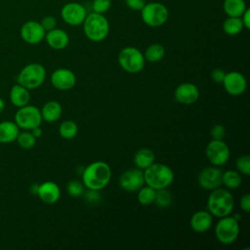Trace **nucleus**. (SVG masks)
<instances>
[{
    "label": "nucleus",
    "mask_w": 250,
    "mask_h": 250,
    "mask_svg": "<svg viewBox=\"0 0 250 250\" xmlns=\"http://www.w3.org/2000/svg\"><path fill=\"white\" fill-rule=\"evenodd\" d=\"M111 179V168L104 161H94L82 172V183L87 189L101 190Z\"/></svg>",
    "instance_id": "f257e3e1"
},
{
    "label": "nucleus",
    "mask_w": 250,
    "mask_h": 250,
    "mask_svg": "<svg viewBox=\"0 0 250 250\" xmlns=\"http://www.w3.org/2000/svg\"><path fill=\"white\" fill-rule=\"evenodd\" d=\"M145 184L155 190L168 188L174 181V172L166 164L153 162L144 171Z\"/></svg>",
    "instance_id": "f03ea898"
},
{
    "label": "nucleus",
    "mask_w": 250,
    "mask_h": 250,
    "mask_svg": "<svg viewBox=\"0 0 250 250\" xmlns=\"http://www.w3.org/2000/svg\"><path fill=\"white\" fill-rule=\"evenodd\" d=\"M234 199L231 193L225 188H215L207 199V209L212 216L222 218L231 213Z\"/></svg>",
    "instance_id": "7ed1b4c3"
},
{
    "label": "nucleus",
    "mask_w": 250,
    "mask_h": 250,
    "mask_svg": "<svg viewBox=\"0 0 250 250\" xmlns=\"http://www.w3.org/2000/svg\"><path fill=\"white\" fill-rule=\"evenodd\" d=\"M82 25L85 36L93 42L104 40L109 33V22L103 14H87Z\"/></svg>",
    "instance_id": "20e7f679"
},
{
    "label": "nucleus",
    "mask_w": 250,
    "mask_h": 250,
    "mask_svg": "<svg viewBox=\"0 0 250 250\" xmlns=\"http://www.w3.org/2000/svg\"><path fill=\"white\" fill-rule=\"evenodd\" d=\"M45 78V67L38 62H31L21 68L17 76V83L28 90H34L44 83Z\"/></svg>",
    "instance_id": "39448f33"
},
{
    "label": "nucleus",
    "mask_w": 250,
    "mask_h": 250,
    "mask_svg": "<svg viewBox=\"0 0 250 250\" xmlns=\"http://www.w3.org/2000/svg\"><path fill=\"white\" fill-rule=\"evenodd\" d=\"M117 61L123 70L128 73H139L145 66L144 54L136 47L128 46L120 50Z\"/></svg>",
    "instance_id": "423d86ee"
},
{
    "label": "nucleus",
    "mask_w": 250,
    "mask_h": 250,
    "mask_svg": "<svg viewBox=\"0 0 250 250\" xmlns=\"http://www.w3.org/2000/svg\"><path fill=\"white\" fill-rule=\"evenodd\" d=\"M215 236L219 242L224 245L232 244L239 234L238 221L230 216H225L220 218L215 226Z\"/></svg>",
    "instance_id": "0eeeda50"
},
{
    "label": "nucleus",
    "mask_w": 250,
    "mask_h": 250,
    "mask_svg": "<svg viewBox=\"0 0 250 250\" xmlns=\"http://www.w3.org/2000/svg\"><path fill=\"white\" fill-rule=\"evenodd\" d=\"M141 18L146 25L159 27L167 21L169 11L167 7L160 2H149L146 3L141 10Z\"/></svg>",
    "instance_id": "6e6552de"
},
{
    "label": "nucleus",
    "mask_w": 250,
    "mask_h": 250,
    "mask_svg": "<svg viewBox=\"0 0 250 250\" xmlns=\"http://www.w3.org/2000/svg\"><path fill=\"white\" fill-rule=\"evenodd\" d=\"M15 122L19 128L30 131L31 129L41 125L42 116L40 109L35 105L30 104L19 107L15 114Z\"/></svg>",
    "instance_id": "1a4fd4ad"
},
{
    "label": "nucleus",
    "mask_w": 250,
    "mask_h": 250,
    "mask_svg": "<svg viewBox=\"0 0 250 250\" xmlns=\"http://www.w3.org/2000/svg\"><path fill=\"white\" fill-rule=\"evenodd\" d=\"M206 156L212 165L219 167L229 161L230 151L223 140H212L206 146Z\"/></svg>",
    "instance_id": "9d476101"
},
{
    "label": "nucleus",
    "mask_w": 250,
    "mask_h": 250,
    "mask_svg": "<svg viewBox=\"0 0 250 250\" xmlns=\"http://www.w3.org/2000/svg\"><path fill=\"white\" fill-rule=\"evenodd\" d=\"M86 16V8L78 2H68L64 4L61 10V17L62 21L72 26L82 24Z\"/></svg>",
    "instance_id": "9b49d317"
},
{
    "label": "nucleus",
    "mask_w": 250,
    "mask_h": 250,
    "mask_svg": "<svg viewBox=\"0 0 250 250\" xmlns=\"http://www.w3.org/2000/svg\"><path fill=\"white\" fill-rule=\"evenodd\" d=\"M145 185L144 172L139 169H129L123 172L119 178V186L128 192L138 191Z\"/></svg>",
    "instance_id": "f8f14e48"
},
{
    "label": "nucleus",
    "mask_w": 250,
    "mask_h": 250,
    "mask_svg": "<svg viewBox=\"0 0 250 250\" xmlns=\"http://www.w3.org/2000/svg\"><path fill=\"white\" fill-rule=\"evenodd\" d=\"M20 34L25 43L35 45L45 38L46 31L39 21H27L21 25Z\"/></svg>",
    "instance_id": "ddd939ff"
},
{
    "label": "nucleus",
    "mask_w": 250,
    "mask_h": 250,
    "mask_svg": "<svg viewBox=\"0 0 250 250\" xmlns=\"http://www.w3.org/2000/svg\"><path fill=\"white\" fill-rule=\"evenodd\" d=\"M223 171L218 166H209L202 169L198 175V185L208 190L218 188L222 185Z\"/></svg>",
    "instance_id": "4468645a"
},
{
    "label": "nucleus",
    "mask_w": 250,
    "mask_h": 250,
    "mask_svg": "<svg viewBox=\"0 0 250 250\" xmlns=\"http://www.w3.org/2000/svg\"><path fill=\"white\" fill-rule=\"evenodd\" d=\"M222 84L228 94L235 97L242 95L247 87L245 76L238 71H230L226 73Z\"/></svg>",
    "instance_id": "2eb2a0df"
},
{
    "label": "nucleus",
    "mask_w": 250,
    "mask_h": 250,
    "mask_svg": "<svg viewBox=\"0 0 250 250\" xmlns=\"http://www.w3.org/2000/svg\"><path fill=\"white\" fill-rule=\"evenodd\" d=\"M51 84L60 91L72 89L76 84V76L69 68H58L51 74Z\"/></svg>",
    "instance_id": "dca6fc26"
},
{
    "label": "nucleus",
    "mask_w": 250,
    "mask_h": 250,
    "mask_svg": "<svg viewBox=\"0 0 250 250\" xmlns=\"http://www.w3.org/2000/svg\"><path fill=\"white\" fill-rule=\"evenodd\" d=\"M175 100L183 104H194L199 97L197 86L190 82H185L177 86L174 92Z\"/></svg>",
    "instance_id": "f3484780"
},
{
    "label": "nucleus",
    "mask_w": 250,
    "mask_h": 250,
    "mask_svg": "<svg viewBox=\"0 0 250 250\" xmlns=\"http://www.w3.org/2000/svg\"><path fill=\"white\" fill-rule=\"evenodd\" d=\"M37 195L46 204H55L61 197L60 187L51 181H47L39 185Z\"/></svg>",
    "instance_id": "a211bd4d"
},
{
    "label": "nucleus",
    "mask_w": 250,
    "mask_h": 250,
    "mask_svg": "<svg viewBox=\"0 0 250 250\" xmlns=\"http://www.w3.org/2000/svg\"><path fill=\"white\" fill-rule=\"evenodd\" d=\"M49 45L54 50H62L67 47L69 43L68 34L61 28H53L46 32L44 38Z\"/></svg>",
    "instance_id": "6ab92c4d"
},
{
    "label": "nucleus",
    "mask_w": 250,
    "mask_h": 250,
    "mask_svg": "<svg viewBox=\"0 0 250 250\" xmlns=\"http://www.w3.org/2000/svg\"><path fill=\"white\" fill-rule=\"evenodd\" d=\"M213 223V216L211 215V213L207 210H199L197 212H195L189 221L190 224V228L192 229V230H194L195 232H205L207 231Z\"/></svg>",
    "instance_id": "aec40b11"
},
{
    "label": "nucleus",
    "mask_w": 250,
    "mask_h": 250,
    "mask_svg": "<svg viewBox=\"0 0 250 250\" xmlns=\"http://www.w3.org/2000/svg\"><path fill=\"white\" fill-rule=\"evenodd\" d=\"M10 102L17 107H21L28 104L30 100L29 90L20 84H15L10 90Z\"/></svg>",
    "instance_id": "412c9836"
},
{
    "label": "nucleus",
    "mask_w": 250,
    "mask_h": 250,
    "mask_svg": "<svg viewBox=\"0 0 250 250\" xmlns=\"http://www.w3.org/2000/svg\"><path fill=\"white\" fill-rule=\"evenodd\" d=\"M42 120L46 122H55L60 119L62 113V104L57 101H49L47 102L42 108L40 109Z\"/></svg>",
    "instance_id": "4be33fe9"
},
{
    "label": "nucleus",
    "mask_w": 250,
    "mask_h": 250,
    "mask_svg": "<svg viewBox=\"0 0 250 250\" xmlns=\"http://www.w3.org/2000/svg\"><path fill=\"white\" fill-rule=\"evenodd\" d=\"M20 128L15 121L0 122V144H10L16 141Z\"/></svg>",
    "instance_id": "5701e85b"
},
{
    "label": "nucleus",
    "mask_w": 250,
    "mask_h": 250,
    "mask_svg": "<svg viewBox=\"0 0 250 250\" xmlns=\"http://www.w3.org/2000/svg\"><path fill=\"white\" fill-rule=\"evenodd\" d=\"M155 160V156L153 151L150 148H141L139 149L134 156V163L137 168L141 170H145L148 166H150Z\"/></svg>",
    "instance_id": "b1692460"
},
{
    "label": "nucleus",
    "mask_w": 250,
    "mask_h": 250,
    "mask_svg": "<svg viewBox=\"0 0 250 250\" xmlns=\"http://www.w3.org/2000/svg\"><path fill=\"white\" fill-rule=\"evenodd\" d=\"M247 9L245 0H224L223 10L228 17H241Z\"/></svg>",
    "instance_id": "393cba45"
},
{
    "label": "nucleus",
    "mask_w": 250,
    "mask_h": 250,
    "mask_svg": "<svg viewBox=\"0 0 250 250\" xmlns=\"http://www.w3.org/2000/svg\"><path fill=\"white\" fill-rule=\"evenodd\" d=\"M242 184V178L238 171L227 170L222 175V185L229 189H236Z\"/></svg>",
    "instance_id": "a878e982"
},
{
    "label": "nucleus",
    "mask_w": 250,
    "mask_h": 250,
    "mask_svg": "<svg viewBox=\"0 0 250 250\" xmlns=\"http://www.w3.org/2000/svg\"><path fill=\"white\" fill-rule=\"evenodd\" d=\"M244 28L240 17H228L223 22V30L226 34L234 36L239 34Z\"/></svg>",
    "instance_id": "bb28decb"
},
{
    "label": "nucleus",
    "mask_w": 250,
    "mask_h": 250,
    "mask_svg": "<svg viewBox=\"0 0 250 250\" xmlns=\"http://www.w3.org/2000/svg\"><path fill=\"white\" fill-rule=\"evenodd\" d=\"M165 56V49L164 46L159 44V43H152L150 44L145 54V60L149 62H157L159 61H161Z\"/></svg>",
    "instance_id": "cd10ccee"
},
{
    "label": "nucleus",
    "mask_w": 250,
    "mask_h": 250,
    "mask_svg": "<svg viewBox=\"0 0 250 250\" xmlns=\"http://www.w3.org/2000/svg\"><path fill=\"white\" fill-rule=\"evenodd\" d=\"M78 133V126L72 120H65L59 127V134L65 140L73 139Z\"/></svg>",
    "instance_id": "c85d7f7f"
},
{
    "label": "nucleus",
    "mask_w": 250,
    "mask_h": 250,
    "mask_svg": "<svg viewBox=\"0 0 250 250\" xmlns=\"http://www.w3.org/2000/svg\"><path fill=\"white\" fill-rule=\"evenodd\" d=\"M155 193H156V190L148 186H146V187H142L139 190H138V195H137V198H138V201L141 205H144V206H147V205H150L154 202V198H155Z\"/></svg>",
    "instance_id": "c756f323"
},
{
    "label": "nucleus",
    "mask_w": 250,
    "mask_h": 250,
    "mask_svg": "<svg viewBox=\"0 0 250 250\" xmlns=\"http://www.w3.org/2000/svg\"><path fill=\"white\" fill-rule=\"evenodd\" d=\"M16 141L19 144V146L23 149H30L36 144V138L28 130L20 132Z\"/></svg>",
    "instance_id": "7c9ffc66"
},
{
    "label": "nucleus",
    "mask_w": 250,
    "mask_h": 250,
    "mask_svg": "<svg viewBox=\"0 0 250 250\" xmlns=\"http://www.w3.org/2000/svg\"><path fill=\"white\" fill-rule=\"evenodd\" d=\"M172 201H173V197L169 190H167L166 188H161L156 190L153 203H155L158 207L167 208L171 206Z\"/></svg>",
    "instance_id": "2f4dec72"
},
{
    "label": "nucleus",
    "mask_w": 250,
    "mask_h": 250,
    "mask_svg": "<svg viewBox=\"0 0 250 250\" xmlns=\"http://www.w3.org/2000/svg\"><path fill=\"white\" fill-rule=\"evenodd\" d=\"M84 188L85 186L83 183L77 181V180H72L69 181L66 185V191L69 195L73 197H78L84 194Z\"/></svg>",
    "instance_id": "473e14b6"
},
{
    "label": "nucleus",
    "mask_w": 250,
    "mask_h": 250,
    "mask_svg": "<svg viewBox=\"0 0 250 250\" xmlns=\"http://www.w3.org/2000/svg\"><path fill=\"white\" fill-rule=\"evenodd\" d=\"M237 171L245 176L250 175V157L247 154L240 155L236 159Z\"/></svg>",
    "instance_id": "72a5a7b5"
},
{
    "label": "nucleus",
    "mask_w": 250,
    "mask_h": 250,
    "mask_svg": "<svg viewBox=\"0 0 250 250\" xmlns=\"http://www.w3.org/2000/svg\"><path fill=\"white\" fill-rule=\"evenodd\" d=\"M111 7V0H93L92 10L98 14H105Z\"/></svg>",
    "instance_id": "f704fd0d"
},
{
    "label": "nucleus",
    "mask_w": 250,
    "mask_h": 250,
    "mask_svg": "<svg viewBox=\"0 0 250 250\" xmlns=\"http://www.w3.org/2000/svg\"><path fill=\"white\" fill-rule=\"evenodd\" d=\"M210 135L213 140H223L226 137V128L221 124H216L211 128Z\"/></svg>",
    "instance_id": "c9c22d12"
},
{
    "label": "nucleus",
    "mask_w": 250,
    "mask_h": 250,
    "mask_svg": "<svg viewBox=\"0 0 250 250\" xmlns=\"http://www.w3.org/2000/svg\"><path fill=\"white\" fill-rule=\"evenodd\" d=\"M42 27L45 29V31H49L56 27L57 25V20L53 16H46L44 17L40 21Z\"/></svg>",
    "instance_id": "e433bc0d"
},
{
    "label": "nucleus",
    "mask_w": 250,
    "mask_h": 250,
    "mask_svg": "<svg viewBox=\"0 0 250 250\" xmlns=\"http://www.w3.org/2000/svg\"><path fill=\"white\" fill-rule=\"evenodd\" d=\"M101 199V195L99 193V190H93L88 189L85 193V200H87L89 203H98Z\"/></svg>",
    "instance_id": "4c0bfd02"
},
{
    "label": "nucleus",
    "mask_w": 250,
    "mask_h": 250,
    "mask_svg": "<svg viewBox=\"0 0 250 250\" xmlns=\"http://www.w3.org/2000/svg\"><path fill=\"white\" fill-rule=\"evenodd\" d=\"M125 3L128 8L133 11H141L146 4L145 0H125Z\"/></svg>",
    "instance_id": "58836bf2"
},
{
    "label": "nucleus",
    "mask_w": 250,
    "mask_h": 250,
    "mask_svg": "<svg viewBox=\"0 0 250 250\" xmlns=\"http://www.w3.org/2000/svg\"><path fill=\"white\" fill-rule=\"evenodd\" d=\"M226 72L222 68H215L211 72V78L216 83H222L225 78Z\"/></svg>",
    "instance_id": "ea45409f"
},
{
    "label": "nucleus",
    "mask_w": 250,
    "mask_h": 250,
    "mask_svg": "<svg viewBox=\"0 0 250 250\" xmlns=\"http://www.w3.org/2000/svg\"><path fill=\"white\" fill-rule=\"evenodd\" d=\"M239 206L245 213H248L250 211V194L246 193L240 198Z\"/></svg>",
    "instance_id": "a19ab883"
},
{
    "label": "nucleus",
    "mask_w": 250,
    "mask_h": 250,
    "mask_svg": "<svg viewBox=\"0 0 250 250\" xmlns=\"http://www.w3.org/2000/svg\"><path fill=\"white\" fill-rule=\"evenodd\" d=\"M241 21H242V23H243V26L244 28L246 29H249L250 28V9L247 8L244 13L241 15L240 17Z\"/></svg>",
    "instance_id": "79ce46f5"
},
{
    "label": "nucleus",
    "mask_w": 250,
    "mask_h": 250,
    "mask_svg": "<svg viewBox=\"0 0 250 250\" xmlns=\"http://www.w3.org/2000/svg\"><path fill=\"white\" fill-rule=\"evenodd\" d=\"M30 132L32 133V135H33L36 139L42 136V129H41V127H40V126H37V127H35V128L31 129V130H30Z\"/></svg>",
    "instance_id": "37998d69"
},
{
    "label": "nucleus",
    "mask_w": 250,
    "mask_h": 250,
    "mask_svg": "<svg viewBox=\"0 0 250 250\" xmlns=\"http://www.w3.org/2000/svg\"><path fill=\"white\" fill-rule=\"evenodd\" d=\"M38 187H39V185H33V186L30 188V191H31L33 194H37Z\"/></svg>",
    "instance_id": "c03bdc74"
},
{
    "label": "nucleus",
    "mask_w": 250,
    "mask_h": 250,
    "mask_svg": "<svg viewBox=\"0 0 250 250\" xmlns=\"http://www.w3.org/2000/svg\"><path fill=\"white\" fill-rule=\"evenodd\" d=\"M4 109H5V103H4V101L0 98V114L4 111Z\"/></svg>",
    "instance_id": "a18cd8bd"
}]
</instances>
